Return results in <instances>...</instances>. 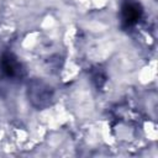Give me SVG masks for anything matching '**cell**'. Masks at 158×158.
<instances>
[{"label":"cell","mask_w":158,"mask_h":158,"mask_svg":"<svg viewBox=\"0 0 158 158\" xmlns=\"http://www.w3.org/2000/svg\"><path fill=\"white\" fill-rule=\"evenodd\" d=\"M123 20L130 25L132 22H135L136 20H138L139 15H141V10H139V6L136 4V2H127L123 9Z\"/></svg>","instance_id":"6da1fadb"}]
</instances>
